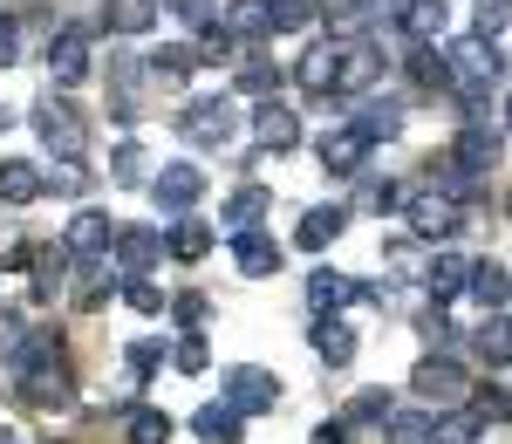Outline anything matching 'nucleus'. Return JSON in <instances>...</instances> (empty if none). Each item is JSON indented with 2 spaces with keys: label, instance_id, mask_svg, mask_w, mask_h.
<instances>
[{
  "label": "nucleus",
  "instance_id": "nucleus-33",
  "mask_svg": "<svg viewBox=\"0 0 512 444\" xmlns=\"http://www.w3.org/2000/svg\"><path fill=\"white\" fill-rule=\"evenodd\" d=\"M192 69H198V48H185V41H171V48H158V55L144 62V76L171 82V89H178V82H192Z\"/></svg>",
  "mask_w": 512,
  "mask_h": 444
},
{
  "label": "nucleus",
  "instance_id": "nucleus-10",
  "mask_svg": "<svg viewBox=\"0 0 512 444\" xmlns=\"http://www.w3.org/2000/svg\"><path fill=\"white\" fill-rule=\"evenodd\" d=\"M410 233L417 240H458L465 233V212H458V199H444V192H424V199H410Z\"/></svg>",
  "mask_w": 512,
  "mask_h": 444
},
{
  "label": "nucleus",
  "instance_id": "nucleus-27",
  "mask_svg": "<svg viewBox=\"0 0 512 444\" xmlns=\"http://www.w3.org/2000/svg\"><path fill=\"white\" fill-rule=\"evenodd\" d=\"M239 424H246V417H239L226 397H219V404H198V410H192V431H198L205 444H239Z\"/></svg>",
  "mask_w": 512,
  "mask_h": 444
},
{
  "label": "nucleus",
  "instance_id": "nucleus-20",
  "mask_svg": "<svg viewBox=\"0 0 512 444\" xmlns=\"http://www.w3.org/2000/svg\"><path fill=\"white\" fill-rule=\"evenodd\" d=\"M342 226H349V205H308V212H301V233H294V240L308 246V253H321V246L342 240Z\"/></svg>",
  "mask_w": 512,
  "mask_h": 444
},
{
  "label": "nucleus",
  "instance_id": "nucleus-44",
  "mask_svg": "<svg viewBox=\"0 0 512 444\" xmlns=\"http://www.w3.org/2000/svg\"><path fill=\"white\" fill-rule=\"evenodd\" d=\"M506 21H512V0H472V35H506Z\"/></svg>",
  "mask_w": 512,
  "mask_h": 444
},
{
  "label": "nucleus",
  "instance_id": "nucleus-11",
  "mask_svg": "<svg viewBox=\"0 0 512 444\" xmlns=\"http://www.w3.org/2000/svg\"><path fill=\"white\" fill-rule=\"evenodd\" d=\"M294 82H301L308 96H335V82H342V41H315V48L294 62Z\"/></svg>",
  "mask_w": 512,
  "mask_h": 444
},
{
  "label": "nucleus",
  "instance_id": "nucleus-26",
  "mask_svg": "<svg viewBox=\"0 0 512 444\" xmlns=\"http://www.w3.org/2000/svg\"><path fill=\"white\" fill-rule=\"evenodd\" d=\"M315 356L328 369H349L355 363V328L335 322V315H321V322H315Z\"/></svg>",
  "mask_w": 512,
  "mask_h": 444
},
{
  "label": "nucleus",
  "instance_id": "nucleus-5",
  "mask_svg": "<svg viewBox=\"0 0 512 444\" xmlns=\"http://www.w3.org/2000/svg\"><path fill=\"white\" fill-rule=\"evenodd\" d=\"M410 390H417L431 410H437V404H458V397H465V363L437 349V356H424V363L410 369Z\"/></svg>",
  "mask_w": 512,
  "mask_h": 444
},
{
  "label": "nucleus",
  "instance_id": "nucleus-42",
  "mask_svg": "<svg viewBox=\"0 0 512 444\" xmlns=\"http://www.w3.org/2000/svg\"><path fill=\"white\" fill-rule=\"evenodd\" d=\"M383 431H390L396 444H431V410H390Z\"/></svg>",
  "mask_w": 512,
  "mask_h": 444
},
{
  "label": "nucleus",
  "instance_id": "nucleus-9",
  "mask_svg": "<svg viewBox=\"0 0 512 444\" xmlns=\"http://www.w3.org/2000/svg\"><path fill=\"white\" fill-rule=\"evenodd\" d=\"M110 253H117L123 281H144V274H151V267L164 260V233H158V226H117Z\"/></svg>",
  "mask_w": 512,
  "mask_h": 444
},
{
  "label": "nucleus",
  "instance_id": "nucleus-32",
  "mask_svg": "<svg viewBox=\"0 0 512 444\" xmlns=\"http://www.w3.org/2000/svg\"><path fill=\"white\" fill-rule=\"evenodd\" d=\"M164 253H171V260H205V253H212V226L185 212V219L164 233Z\"/></svg>",
  "mask_w": 512,
  "mask_h": 444
},
{
  "label": "nucleus",
  "instance_id": "nucleus-7",
  "mask_svg": "<svg viewBox=\"0 0 512 444\" xmlns=\"http://www.w3.org/2000/svg\"><path fill=\"white\" fill-rule=\"evenodd\" d=\"M315 158H321V171H328V178H355V171L369 164V137H362L355 123H335V130H321Z\"/></svg>",
  "mask_w": 512,
  "mask_h": 444
},
{
  "label": "nucleus",
  "instance_id": "nucleus-4",
  "mask_svg": "<svg viewBox=\"0 0 512 444\" xmlns=\"http://www.w3.org/2000/svg\"><path fill=\"white\" fill-rule=\"evenodd\" d=\"M219 397H226L239 417H260V410L280 404V376H274V369L239 363V369H226V376H219Z\"/></svg>",
  "mask_w": 512,
  "mask_h": 444
},
{
  "label": "nucleus",
  "instance_id": "nucleus-53",
  "mask_svg": "<svg viewBox=\"0 0 512 444\" xmlns=\"http://www.w3.org/2000/svg\"><path fill=\"white\" fill-rule=\"evenodd\" d=\"M171 315H178L185 328H198L205 315H212V308H205V294H178V301H171Z\"/></svg>",
  "mask_w": 512,
  "mask_h": 444
},
{
  "label": "nucleus",
  "instance_id": "nucleus-13",
  "mask_svg": "<svg viewBox=\"0 0 512 444\" xmlns=\"http://www.w3.org/2000/svg\"><path fill=\"white\" fill-rule=\"evenodd\" d=\"M48 76L62 82V89L89 76V28H55V41H48Z\"/></svg>",
  "mask_w": 512,
  "mask_h": 444
},
{
  "label": "nucleus",
  "instance_id": "nucleus-19",
  "mask_svg": "<svg viewBox=\"0 0 512 444\" xmlns=\"http://www.w3.org/2000/svg\"><path fill=\"white\" fill-rule=\"evenodd\" d=\"M396 21H403V35H410V41H444L451 7H444V0H403V7H396Z\"/></svg>",
  "mask_w": 512,
  "mask_h": 444
},
{
  "label": "nucleus",
  "instance_id": "nucleus-47",
  "mask_svg": "<svg viewBox=\"0 0 512 444\" xmlns=\"http://www.w3.org/2000/svg\"><path fill=\"white\" fill-rule=\"evenodd\" d=\"M233 55H239V41L226 35L219 21H212V28H198V62H233Z\"/></svg>",
  "mask_w": 512,
  "mask_h": 444
},
{
  "label": "nucleus",
  "instance_id": "nucleus-38",
  "mask_svg": "<svg viewBox=\"0 0 512 444\" xmlns=\"http://www.w3.org/2000/svg\"><path fill=\"white\" fill-rule=\"evenodd\" d=\"M267 14H274V35H308L321 0H267Z\"/></svg>",
  "mask_w": 512,
  "mask_h": 444
},
{
  "label": "nucleus",
  "instance_id": "nucleus-39",
  "mask_svg": "<svg viewBox=\"0 0 512 444\" xmlns=\"http://www.w3.org/2000/svg\"><path fill=\"white\" fill-rule=\"evenodd\" d=\"M355 130H362L369 144H390L396 130H403V110H396V103H362V117H355Z\"/></svg>",
  "mask_w": 512,
  "mask_h": 444
},
{
  "label": "nucleus",
  "instance_id": "nucleus-23",
  "mask_svg": "<svg viewBox=\"0 0 512 444\" xmlns=\"http://www.w3.org/2000/svg\"><path fill=\"white\" fill-rule=\"evenodd\" d=\"M41 199V164L0 158V205H35Z\"/></svg>",
  "mask_w": 512,
  "mask_h": 444
},
{
  "label": "nucleus",
  "instance_id": "nucleus-6",
  "mask_svg": "<svg viewBox=\"0 0 512 444\" xmlns=\"http://www.w3.org/2000/svg\"><path fill=\"white\" fill-rule=\"evenodd\" d=\"M21 397L41 410H69V397H76V376H69V363L62 356H48V363H21Z\"/></svg>",
  "mask_w": 512,
  "mask_h": 444
},
{
  "label": "nucleus",
  "instance_id": "nucleus-29",
  "mask_svg": "<svg viewBox=\"0 0 512 444\" xmlns=\"http://www.w3.org/2000/svg\"><path fill=\"white\" fill-rule=\"evenodd\" d=\"M424 171H431V192H444V199H458V205H465V199L478 192V178H472V171H465L458 158H451V151H437V158L424 164Z\"/></svg>",
  "mask_w": 512,
  "mask_h": 444
},
{
  "label": "nucleus",
  "instance_id": "nucleus-30",
  "mask_svg": "<svg viewBox=\"0 0 512 444\" xmlns=\"http://www.w3.org/2000/svg\"><path fill=\"white\" fill-rule=\"evenodd\" d=\"M465 274H472V260H465V253H437L431 267H424V287H431V301H451V294H465Z\"/></svg>",
  "mask_w": 512,
  "mask_h": 444
},
{
  "label": "nucleus",
  "instance_id": "nucleus-15",
  "mask_svg": "<svg viewBox=\"0 0 512 444\" xmlns=\"http://www.w3.org/2000/svg\"><path fill=\"white\" fill-rule=\"evenodd\" d=\"M253 137H260V151H294V144H301V117L267 96V103L253 110Z\"/></svg>",
  "mask_w": 512,
  "mask_h": 444
},
{
  "label": "nucleus",
  "instance_id": "nucleus-12",
  "mask_svg": "<svg viewBox=\"0 0 512 444\" xmlns=\"http://www.w3.org/2000/svg\"><path fill=\"white\" fill-rule=\"evenodd\" d=\"M123 219H103V212H76L69 219V233H62V246L76 253V260H110V240H117Z\"/></svg>",
  "mask_w": 512,
  "mask_h": 444
},
{
  "label": "nucleus",
  "instance_id": "nucleus-1",
  "mask_svg": "<svg viewBox=\"0 0 512 444\" xmlns=\"http://www.w3.org/2000/svg\"><path fill=\"white\" fill-rule=\"evenodd\" d=\"M239 123H246V117H239L233 96H198V103L178 110V137L198 144V151H226V144L239 137Z\"/></svg>",
  "mask_w": 512,
  "mask_h": 444
},
{
  "label": "nucleus",
  "instance_id": "nucleus-35",
  "mask_svg": "<svg viewBox=\"0 0 512 444\" xmlns=\"http://www.w3.org/2000/svg\"><path fill=\"white\" fill-rule=\"evenodd\" d=\"M410 76L424 89H451V62H444V41H410Z\"/></svg>",
  "mask_w": 512,
  "mask_h": 444
},
{
  "label": "nucleus",
  "instance_id": "nucleus-25",
  "mask_svg": "<svg viewBox=\"0 0 512 444\" xmlns=\"http://www.w3.org/2000/svg\"><path fill=\"white\" fill-rule=\"evenodd\" d=\"M110 294H117V281H110V260H82V274H76V287H69V301H76L82 315H96Z\"/></svg>",
  "mask_w": 512,
  "mask_h": 444
},
{
  "label": "nucleus",
  "instance_id": "nucleus-41",
  "mask_svg": "<svg viewBox=\"0 0 512 444\" xmlns=\"http://www.w3.org/2000/svg\"><path fill=\"white\" fill-rule=\"evenodd\" d=\"M123 444H171V410H130Z\"/></svg>",
  "mask_w": 512,
  "mask_h": 444
},
{
  "label": "nucleus",
  "instance_id": "nucleus-28",
  "mask_svg": "<svg viewBox=\"0 0 512 444\" xmlns=\"http://www.w3.org/2000/svg\"><path fill=\"white\" fill-rule=\"evenodd\" d=\"M383 76V55L369 48V41H342V82H335V96H349V89H362V82Z\"/></svg>",
  "mask_w": 512,
  "mask_h": 444
},
{
  "label": "nucleus",
  "instance_id": "nucleus-50",
  "mask_svg": "<svg viewBox=\"0 0 512 444\" xmlns=\"http://www.w3.org/2000/svg\"><path fill=\"white\" fill-rule=\"evenodd\" d=\"M110 178H117V185H144V144H117Z\"/></svg>",
  "mask_w": 512,
  "mask_h": 444
},
{
  "label": "nucleus",
  "instance_id": "nucleus-16",
  "mask_svg": "<svg viewBox=\"0 0 512 444\" xmlns=\"http://www.w3.org/2000/svg\"><path fill=\"white\" fill-rule=\"evenodd\" d=\"M499 151H506V144H499V130H485V123H465V130H458V144H451V158L465 164V171H499Z\"/></svg>",
  "mask_w": 512,
  "mask_h": 444
},
{
  "label": "nucleus",
  "instance_id": "nucleus-55",
  "mask_svg": "<svg viewBox=\"0 0 512 444\" xmlns=\"http://www.w3.org/2000/svg\"><path fill=\"white\" fill-rule=\"evenodd\" d=\"M424 335H431V342H437V349H451V335H458V328H451V322H444V315H424Z\"/></svg>",
  "mask_w": 512,
  "mask_h": 444
},
{
  "label": "nucleus",
  "instance_id": "nucleus-8",
  "mask_svg": "<svg viewBox=\"0 0 512 444\" xmlns=\"http://www.w3.org/2000/svg\"><path fill=\"white\" fill-rule=\"evenodd\" d=\"M151 199H158V212L185 219V212L205 199V171H198V164H164L158 178H151Z\"/></svg>",
  "mask_w": 512,
  "mask_h": 444
},
{
  "label": "nucleus",
  "instance_id": "nucleus-43",
  "mask_svg": "<svg viewBox=\"0 0 512 444\" xmlns=\"http://www.w3.org/2000/svg\"><path fill=\"white\" fill-rule=\"evenodd\" d=\"M205 363H212V349H205V335H198V328H185V335L171 342V369H185V376H198Z\"/></svg>",
  "mask_w": 512,
  "mask_h": 444
},
{
  "label": "nucleus",
  "instance_id": "nucleus-51",
  "mask_svg": "<svg viewBox=\"0 0 512 444\" xmlns=\"http://www.w3.org/2000/svg\"><path fill=\"white\" fill-rule=\"evenodd\" d=\"M472 410L485 417V424H512V397H506V390H492V383L472 397Z\"/></svg>",
  "mask_w": 512,
  "mask_h": 444
},
{
  "label": "nucleus",
  "instance_id": "nucleus-58",
  "mask_svg": "<svg viewBox=\"0 0 512 444\" xmlns=\"http://www.w3.org/2000/svg\"><path fill=\"white\" fill-rule=\"evenodd\" d=\"M506 123H512V96H506Z\"/></svg>",
  "mask_w": 512,
  "mask_h": 444
},
{
  "label": "nucleus",
  "instance_id": "nucleus-31",
  "mask_svg": "<svg viewBox=\"0 0 512 444\" xmlns=\"http://www.w3.org/2000/svg\"><path fill=\"white\" fill-rule=\"evenodd\" d=\"M158 21V0H103V28L110 35H144Z\"/></svg>",
  "mask_w": 512,
  "mask_h": 444
},
{
  "label": "nucleus",
  "instance_id": "nucleus-14",
  "mask_svg": "<svg viewBox=\"0 0 512 444\" xmlns=\"http://www.w3.org/2000/svg\"><path fill=\"white\" fill-rule=\"evenodd\" d=\"M465 294H472L485 315H506L512 308V274L499 260H472V274H465Z\"/></svg>",
  "mask_w": 512,
  "mask_h": 444
},
{
  "label": "nucleus",
  "instance_id": "nucleus-17",
  "mask_svg": "<svg viewBox=\"0 0 512 444\" xmlns=\"http://www.w3.org/2000/svg\"><path fill=\"white\" fill-rule=\"evenodd\" d=\"M267 212H274V192H267V185H246V192H233V199H226L219 226H226V233L239 240V233H253V226H260Z\"/></svg>",
  "mask_w": 512,
  "mask_h": 444
},
{
  "label": "nucleus",
  "instance_id": "nucleus-56",
  "mask_svg": "<svg viewBox=\"0 0 512 444\" xmlns=\"http://www.w3.org/2000/svg\"><path fill=\"white\" fill-rule=\"evenodd\" d=\"M308 444H349V424H315V438Z\"/></svg>",
  "mask_w": 512,
  "mask_h": 444
},
{
  "label": "nucleus",
  "instance_id": "nucleus-46",
  "mask_svg": "<svg viewBox=\"0 0 512 444\" xmlns=\"http://www.w3.org/2000/svg\"><path fill=\"white\" fill-rule=\"evenodd\" d=\"M123 363H130V390H144V383H151V369L164 363V342H130V356H123Z\"/></svg>",
  "mask_w": 512,
  "mask_h": 444
},
{
  "label": "nucleus",
  "instance_id": "nucleus-21",
  "mask_svg": "<svg viewBox=\"0 0 512 444\" xmlns=\"http://www.w3.org/2000/svg\"><path fill=\"white\" fill-rule=\"evenodd\" d=\"M233 260H239L246 281H267V274H280V240H267V233H239Z\"/></svg>",
  "mask_w": 512,
  "mask_h": 444
},
{
  "label": "nucleus",
  "instance_id": "nucleus-45",
  "mask_svg": "<svg viewBox=\"0 0 512 444\" xmlns=\"http://www.w3.org/2000/svg\"><path fill=\"white\" fill-rule=\"evenodd\" d=\"M390 390H355V404H349V417H342V424H383V417H390Z\"/></svg>",
  "mask_w": 512,
  "mask_h": 444
},
{
  "label": "nucleus",
  "instance_id": "nucleus-49",
  "mask_svg": "<svg viewBox=\"0 0 512 444\" xmlns=\"http://www.w3.org/2000/svg\"><path fill=\"white\" fill-rule=\"evenodd\" d=\"M21 349H28V328L14 308H0V363H21Z\"/></svg>",
  "mask_w": 512,
  "mask_h": 444
},
{
  "label": "nucleus",
  "instance_id": "nucleus-22",
  "mask_svg": "<svg viewBox=\"0 0 512 444\" xmlns=\"http://www.w3.org/2000/svg\"><path fill=\"white\" fill-rule=\"evenodd\" d=\"M69 274H76V253L69 246H41L35 253V301H55L69 287Z\"/></svg>",
  "mask_w": 512,
  "mask_h": 444
},
{
  "label": "nucleus",
  "instance_id": "nucleus-59",
  "mask_svg": "<svg viewBox=\"0 0 512 444\" xmlns=\"http://www.w3.org/2000/svg\"><path fill=\"white\" fill-rule=\"evenodd\" d=\"M506 205H512V199H506Z\"/></svg>",
  "mask_w": 512,
  "mask_h": 444
},
{
  "label": "nucleus",
  "instance_id": "nucleus-48",
  "mask_svg": "<svg viewBox=\"0 0 512 444\" xmlns=\"http://www.w3.org/2000/svg\"><path fill=\"white\" fill-rule=\"evenodd\" d=\"M123 308H137V315H164V287L158 281H123Z\"/></svg>",
  "mask_w": 512,
  "mask_h": 444
},
{
  "label": "nucleus",
  "instance_id": "nucleus-57",
  "mask_svg": "<svg viewBox=\"0 0 512 444\" xmlns=\"http://www.w3.org/2000/svg\"><path fill=\"white\" fill-rule=\"evenodd\" d=\"M0 444H21V438H14V431H7V424H0Z\"/></svg>",
  "mask_w": 512,
  "mask_h": 444
},
{
  "label": "nucleus",
  "instance_id": "nucleus-24",
  "mask_svg": "<svg viewBox=\"0 0 512 444\" xmlns=\"http://www.w3.org/2000/svg\"><path fill=\"white\" fill-rule=\"evenodd\" d=\"M349 301H355L349 274H335V267H315V274H308V308H315V315H335V308H349Z\"/></svg>",
  "mask_w": 512,
  "mask_h": 444
},
{
  "label": "nucleus",
  "instance_id": "nucleus-18",
  "mask_svg": "<svg viewBox=\"0 0 512 444\" xmlns=\"http://www.w3.org/2000/svg\"><path fill=\"white\" fill-rule=\"evenodd\" d=\"M219 28L246 48V41H267V35H274V14H267V0H233V7L219 14Z\"/></svg>",
  "mask_w": 512,
  "mask_h": 444
},
{
  "label": "nucleus",
  "instance_id": "nucleus-54",
  "mask_svg": "<svg viewBox=\"0 0 512 444\" xmlns=\"http://www.w3.org/2000/svg\"><path fill=\"white\" fill-rule=\"evenodd\" d=\"M21 62V21H0V69Z\"/></svg>",
  "mask_w": 512,
  "mask_h": 444
},
{
  "label": "nucleus",
  "instance_id": "nucleus-52",
  "mask_svg": "<svg viewBox=\"0 0 512 444\" xmlns=\"http://www.w3.org/2000/svg\"><path fill=\"white\" fill-rule=\"evenodd\" d=\"M164 7H171V14H178L185 28H212V21H219V14H212L219 0H164Z\"/></svg>",
  "mask_w": 512,
  "mask_h": 444
},
{
  "label": "nucleus",
  "instance_id": "nucleus-40",
  "mask_svg": "<svg viewBox=\"0 0 512 444\" xmlns=\"http://www.w3.org/2000/svg\"><path fill=\"white\" fill-rule=\"evenodd\" d=\"M41 192H62V199H82V192H89V164H82V158H62L55 171H41Z\"/></svg>",
  "mask_w": 512,
  "mask_h": 444
},
{
  "label": "nucleus",
  "instance_id": "nucleus-3",
  "mask_svg": "<svg viewBox=\"0 0 512 444\" xmlns=\"http://www.w3.org/2000/svg\"><path fill=\"white\" fill-rule=\"evenodd\" d=\"M35 130H41V144H48V158H82V144H89L82 110L69 103V96H55V89L35 103Z\"/></svg>",
  "mask_w": 512,
  "mask_h": 444
},
{
  "label": "nucleus",
  "instance_id": "nucleus-36",
  "mask_svg": "<svg viewBox=\"0 0 512 444\" xmlns=\"http://www.w3.org/2000/svg\"><path fill=\"white\" fill-rule=\"evenodd\" d=\"M478 356H485V369L512 363V322L506 315H485V322H478Z\"/></svg>",
  "mask_w": 512,
  "mask_h": 444
},
{
  "label": "nucleus",
  "instance_id": "nucleus-34",
  "mask_svg": "<svg viewBox=\"0 0 512 444\" xmlns=\"http://www.w3.org/2000/svg\"><path fill=\"white\" fill-rule=\"evenodd\" d=\"M478 438H485L478 410H437L431 417V444H478Z\"/></svg>",
  "mask_w": 512,
  "mask_h": 444
},
{
  "label": "nucleus",
  "instance_id": "nucleus-37",
  "mask_svg": "<svg viewBox=\"0 0 512 444\" xmlns=\"http://www.w3.org/2000/svg\"><path fill=\"white\" fill-rule=\"evenodd\" d=\"M233 82H239V96H260V103H267V96L280 89V62H267V55H246Z\"/></svg>",
  "mask_w": 512,
  "mask_h": 444
},
{
  "label": "nucleus",
  "instance_id": "nucleus-2",
  "mask_svg": "<svg viewBox=\"0 0 512 444\" xmlns=\"http://www.w3.org/2000/svg\"><path fill=\"white\" fill-rule=\"evenodd\" d=\"M444 62H451V89H458L465 103H478V96L499 82V69H506V55H499V48H492L485 35L451 41V48H444Z\"/></svg>",
  "mask_w": 512,
  "mask_h": 444
}]
</instances>
